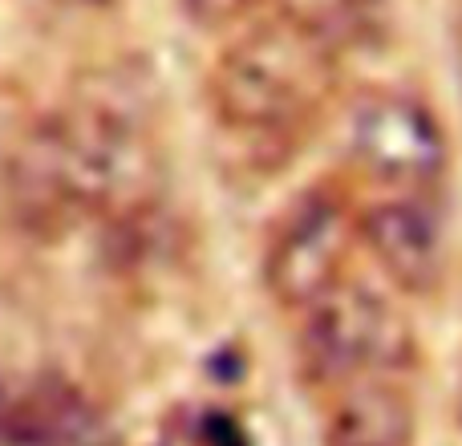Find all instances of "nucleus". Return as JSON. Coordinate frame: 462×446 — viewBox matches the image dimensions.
Returning <instances> with one entry per match:
<instances>
[{
    "label": "nucleus",
    "mask_w": 462,
    "mask_h": 446,
    "mask_svg": "<svg viewBox=\"0 0 462 446\" xmlns=\"http://www.w3.org/2000/svg\"><path fill=\"white\" fill-rule=\"evenodd\" d=\"M0 179L16 228L53 239L94 216H138L159 187V159L134 106L97 94L24 130Z\"/></svg>",
    "instance_id": "nucleus-1"
},
{
    "label": "nucleus",
    "mask_w": 462,
    "mask_h": 446,
    "mask_svg": "<svg viewBox=\"0 0 462 446\" xmlns=\"http://www.w3.org/2000/svg\"><path fill=\"white\" fill-rule=\"evenodd\" d=\"M337 65L341 53L276 5L219 53L211 102L227 130L252 138L292 135L328 98Z\"/></svg>",
    "instance_id": "nucleus-2"
},
{
    "label": "nucleus",
    "mask_w": 462,
    "mask_h": 446,
    "mask_svg": "<svg viewBox=\"0 0 462 446\" xmlns=\"http://www.w3.org/2000/svg\"><path fill=\"white\" fill-rule=\"evenodd\" d=\"M304 312V366L320 382H377L414 361V333L406 317L374 288L341 280Z\"/></svg>",
    "instance_id": "nucleus-3"
},
{
    "label": "nucleus",
    "mask_w": 462,
    "mask_h": 446,
    "mask_svg": "<svg viewBox=\"0 0 462 446\" xmlns=\"http://www.w3.org/2000/svg\"><path fill=\"white\" fill-rule=\"evenodd\" d=\"M349 151L390 187H430L447 171V135L410 94H369L349 114Z\"/></svg>",
    "instance_id": "nucleus-4"
},
{
    "label": "nucleus",
    "mask_w": 462,
    "mask_h": 446,
    "mask_svg": "<svg viewBox=\"0 0 462 446\" xmlns=\"http://www.w3.org/2000/svg\"><path fill=\"white\" fill-rule=\"evenodd\" d=\"M353 244V219L333 195H309L276 231L263 260L268 293L284 309H309L341 284L345 256Z\"/></svg>",
    "instance_id": "nucleus-5"
},
{
    "label": "nucleus",
    "mask_w": 462,
    "mask_h": 446,
    "mask_svg": "<svg viewBox=\"0 0 462 446\" xmlns=\"http://www.w3.org/2000/svg\"><path fill=\"white\" fill-rule=\"evenodd\" d=\"M0 442L114 446V431L78 386L0 369Z\"/></svg>",
    "instance_id": "nucleus-6"
},
{
    "label": "nucleus",
    "mask_w": 462,
    "mask_h": 446,
    "mask_svg": "<svg viewBox=\"0 0 462 446\" xmlns=\"http://www.w3.org/2000/svg\"><path fill=\"white\" fill-rule=\"evenodd\" d=\"M357 236L382 264L390 280H398L410 293H426L442 276V231L430 211L418 203H377L357 223Z\"/></svg>",
    "instance_id": "nucleus-7"
},
{
    "label": "nucleus",
    "mask_w": 462,
    "mask_h": 446,
    "mask_svg": "<svg viewBox=\"0 0 462 446\" xmlns=\"http://www.w3.org/2000/svg\"><path fill=\"white\" fill-rule=\"evenodd\" d=\"M325 446H414V410L393 386L361 382L333 410Z\"/></svg>",
    "instance_id": "nucleus-8"
},
{
    "label": "nucleus",
    "mask_w": 462,
    "mask_h": 446,
    "mask_svg": "<svg viewBox=\"0 0 462 446\" xmlns=\"http://www.w3.org/2000/svg\"><path fill=\"white\" fill-rule=\"evenodd\" d=\"M276 5L320 41H328L337 53L374 37L385 16V0H276Z\"/></svg>",
    "instance_id": "nucleus-9"
},
{
    "label": "nucleus",
    "mask_w": 462,
    "mask_h": 446,
    "mask_svg": "<svg viewBox=\"0 0 462 446\" xmlns=\"http://www.w3.org/2000/svg\"><path fill=\"white\" fill-rule=\"evenodd\" d=\"M154 446H252L244 423L219 406H199L187 402L175 406L159 426V442Z\"/></svg>",
    "instance_id": "nucleus-10"
},
{
    "label": "nucleus",
    "mask_w": 462,
    "mask_h": 446,
    "mask_svg": "<svg viewBox=\"0 0 462 446\" xmlns=\"http://www.w3.org/2000/svg\"><path fill=\"white\" fill-rule=\"evenodd\" d=\"M187 8V16L208 29H224V24H239L247 16H255L268 0H179Z\"/></svg>",
    "instance_id": "nucleus-11"
},
{
    "label": "nucleus",
    "mask_w": 462,
    "mask_h": 446,
    "mask_svg": "<svg viewBox=\"0 0 462 446\" xmlns=\"http://www.w3.org/2000/svg\"><path fill=\"white\" fill-rule=\"evenodd\" d=\"M53 5H61V8H102V5H110V0H53Z\"/></svg>",
    "instance_id": "nucleus-12"
},
{
    "label": "nucleus",
    "mask_w": 462,
    "mask_h": 446,
    "mask_svg": "<svg viewBox=\"0 0 462 446\" xmlns=\"http://www.w3.org/2000/svg\"><path fill=\"white\" fill-rule=\"evenodd\" d=\"M0 446H65V442H0Z\"/></svg>",
    "instance_id": "nucleus-13"
},
{
    "label": "nucleus",
    "mask_w": 462,
    "mask_h": 446,
    "mask_svg": "<svg viewBox=\"0 0 462 446\" xmlns=\"http://www.w3.org/2000/svg\"><path fill=\"white\" fill-rule=\"evenodd\" d=\"M458 410H462V390H458Z\"/></svg>",
    "instance_id": "nucleus-14"
}]
</instances>
